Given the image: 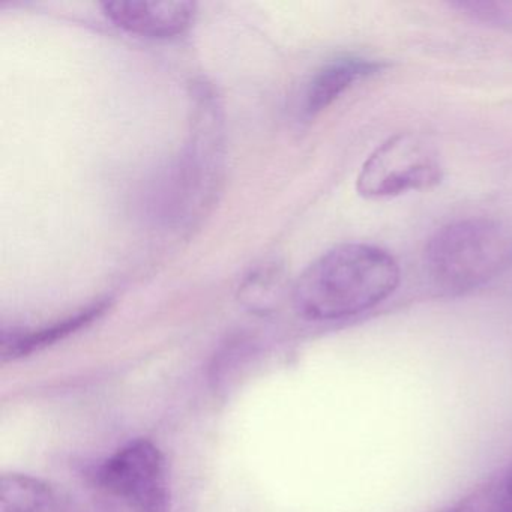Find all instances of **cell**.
<instances>
[{
    "label": "cell",
    "mask_w": 512,
    "mask_h": 512,
    "mask_svg": "<svg viewBox=\"0 0 512 512\" xmlns=\"http://www.w3.org/2000/svg\"><path fill=\"white\" fill-rule=\"evenodd\" d=\"M400 266L392 254L368 244H344L314 260L293 287L299 316L332 322L358 316L397 290Z\"/></svg>",
    "instance_id": "1"
},
{
    "label": "cell",
    "mask_w": 512,
    "mask_h": 512,
    "mask_svg": "<svg viewBox=\"0 0 512 512\" xmlns=\"http://www.w3.org/2000/svg\"><path fill=\"white\" fill-rule=\"evenodd\" d=\"M424 268L440 295L473 292L512 268V229L491 218L446 224L428 241Z\"/></svg>",
    "instance_id": "2"
},
{
    "label": "cell",
    "mask_w": 512,
    "mask_h": 512,
    "mask_svg": "<svg viewBox=\"0 0 512 512\" xmlns=\"http://www.w3.org/2000/svg\"><path fill=\"white\" fill-rule=\"evenodd\" d=\"M443 179L439 152L415 133H398L377 146L362 164L356 191L365 199H389L437 187Z\"/></svg>",
    "instance_id": "3"
},
{
    "label": "cell",
    "mask_w": 512,
    "mask_h": 512,
    "mask_svg": "<svg viewBox=\"0 0 512 512\" xmlns=\"http://www.w3.org/2000/svg\"><path fill=\"white\" fill-rule=\"evenodd\" d=\"M98 481L134 512H166V460L149 440H134L122 446L101 466Z\"/></svg>",
    "instance_id": "4"
},
{
    "label": "cell",
    "mask_w": 512,
    "mask_h": 512,
    "mask_svg": "<svg viewBox=\"0 0 512 512\" xmlns=\"http://www.w3.org/2000/svg\"><path fill=\"white\" fill-rule=\"evenodd\" d=\"M104 16L118 28L140 37L166 38L185 34L196 19L197 5L181 2H145V0H115L101 4Z\"/></svg>",
    "instance_id": "5"
},
{
    "label": "cell",
    "mask_w": 512,
    "mask_h": 512,
    "mask_svg": "<svg viewBox=\"0 0 512 512\" xmlns=\"http://www.w3.org/2000/svg\"><path fill=\"white\" fill-rule=\"evenodd\" d=\"M383 68V62L359 56H343L329 61L311 77L304 92L302 113L307 118H314L332 106L353 85L376 76Z\"/></svg>",
    "instance_id": "6"
},
{
    "label": "cell",
    "mask_w": 512,
    "mask_h": 512,
    "mask_svg": "<svg viewBox=\"0 0 512 512\" xmlns=\"http://www.w3.org/2000/svg\"><path fill=\"white\" fill-rule=\"evenodd\" d=\"M106 308L107 302H97L77 311L73 316L65 317L43 328L32 329V331H4L0 338V358L4 362L14 361V359L25 358L31 353L40 352L94 322L106 311Z\"/></svg>",
    "instance_id": "7"
},
{
    "label": "cell",
    "mask_w": 512,
    "mask_h": 512,
    "mask_svg": "<svg viewBox=\"0 0 512 512\" xmlns=\"http://www.w3.org/2000/svg\"><path fill=\"white\" fill-rule=\"evenodd\" d=\"M55 506L52 487L23 473H7L0 481V512H50Z\"/></svg>",
    "instance_id": "8"
},
{
    "label": "cell",
    "mask_w": 512,
    "mask_h": 512,
    "mask_svg": "<svg viewBox=\"0 0 512 512\" xmlns=\"http://www.w3.org/2000/svg\"><path fill=\"white\" fill-rule=\"evenodd\" d=\"M452 8L476 22L496 28L512 29V2H455Z\"/></svg>",
    "instance_id": "9"
},
{
    "label": "cell",
    "mask_w": 512,
    "mask_h": 512,
    "mask_svg": "<svg viewBox=\"0 0 512 512\" xmlns=\"http://www.w3.org/2000/svg\"><path fill=\"white\" fill-rule=\"evenodd\" d=\"M487 491L494 512H512V466L488 482Z\"/></svg>",
    "instance_id": "10"
},
{
    "label": "cell",
    "mask_w": 512,
    "mask_h": 512,
    "mask_svg": "<svg viewBox=\"0 0 512 512\" xmlns=\"http://www.w3.org/2000/svg\"><path fill=\"white\" fill-rule=\"evenodd\" d=\"M445 512H494L491 506L490 496H488L487 487L473 493L463 502L458 503L454 508Z\"/></svg>",
    "instance_id": "11"
}]
</instances>
